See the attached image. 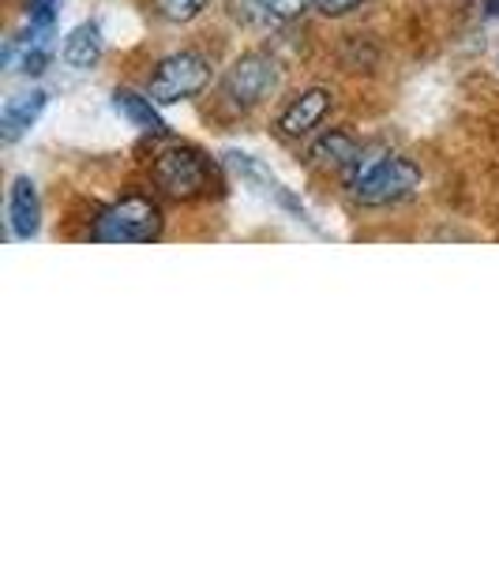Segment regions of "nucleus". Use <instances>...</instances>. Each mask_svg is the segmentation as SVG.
<instances>
[{"mask_svg":"<svg viewBox=\"0 0 499 563\" xmlns=\"http://www.w3.org/2000/svg\"><path fill=\"white\" fill-rule=\"evenodd\" d=\"M154 185L169 199L192 203V199H207L222 188V166L207 151L192 147V143H174L154 158L151 169Z\"/></svg>","mask_w":499,"mask_h":563,"instance_id":"f03ea898","label":"nucleus"},{"mask_svg":"<svg viewBox=\"0 0 499 563\" xmlns=\"http://www.w3.org/2000/svg\"><path fill=\"white\" fill-rule=\"evenodd\" d=\"M346 188L361 207H391L421 188V169L402 154L361 151L346 169Z\"/></svg>","mask_w":499,"mask_h":563,"instance_id":"f257e3e1","label":"nucleus"},{"mask_svg":"<svg viewBox=\"0 0 499 563\" xmlns=\"http://www.w3.org/2000/svg\"><path fill=\"white\" fill-rule=\"evenodd\" d=\"M222 162L244 180V185L259 188L263 196H270V199L282 196V188H286V185H282V180H278L275 174H270V169L263 166L259 158H252V154H244V151H225V154H222Z\"/></svg>","mask_w":499,"mask_h":563,"instance_id":"ddd939ff","label":"nucleus"},{"mask_svg":"<svg viewBox=\"0 0 499 563\" xmlns=\"http://www.w3.org/2000/svg\"><path fill=\"white\" fill-rule=\"evenodd\" d=\"M278 79H282V71H278L275 57H267V53H244V57L233 60L230 71H225L222 95L237 109H252V106H259L263 98L275 95Z\"/></svg>","mask_w":499,"mask_h":563,"instance_id":"39448f33","label":"nucleus"},{"mask_svg":"<svg viewBox=\"0 0 499 563\" xmlns=\"http://www.w3.org/2000/svg\"><path fill=\"white\" fill-rule=\"evenodd\" d=\"M361 4H365V0H315V12L334 20V15H350L353 8H361Z\"/></svg>","mask_w":499,"mask_h":563,"instance_id":"dca6fc26","label":"nucleus"},{"mask_svg":"<svg viewBox=\"0 0 499 563\" xmlns=\"http://www.w3.org/2000/svg\"><path fill=\"white\" fill-rule=\"evenodd\" d=\"M8 225L20 241L38 238L42 230V196L31 177H15L8 188Z\"/></svg>","mask_w":499,"mask_h":563,"instance_id":"0eeeda50","label":"nucleus"},{"mask_svg":"<svg viewBox=\"0 0 499 563\" xmlns=\"http://www.w3.org/2000/svg\"><path fill=\"white\" fill-rule=\"evenodd\" d=\"M106 53V38H102V26L98 23H79L76 31L65 38V49H60V60L76 71H90L102 60Z\"/></svg>","mask_w":499,"mask_h":563,"instance_id":"9b49d317","label":"nucleus"},{"mask_svg":"<svg viewBox=\"0 0 499 563\" xmlns=\"http://www.w3.org/2000/svg\"><path fill=\"white\" fill-rule=\"evenodd\" d=\"M45 102H49V95H45V90H31V95L8 98L4 109H0V140L15 143L23 132H31L34 124H38Z\"/></svg>","mask_w":499,"mask_h":563,"instance_id":"9d476101","label":"nucleus"},{"mask_svg":"<svg viewBox=\"0 0 499 563\" xmlns=\"http://www.w3.org/2000/svg\"><path fill=\"white\" fill-rule=\"evenodd\" d=\"M211 60L196 49H180V53H169L162 57L158 65L151 71V84H147V95L154 98L158 106H177V102H188V98L203 95L207 84H211Z\"/></svg>","mask_w":499,"mask_h":563,"instance_id":"20e7f679","label":"nucleus"},{"mask_svg":"<svg viewBox=\"0 0 499 563\" xmlns=\"http://www.w3.org/2000/svg\"><path fill=\"white\" fill-rule=\"evenodd\" d=\"M357 154H361V143L353 140L350 132H342V129H331V132H323L320 140L312 143V158L320 162V166H331V169H346L357 162Z\"/></svg>","mask_w":499,"mask_h":563,"instance_id":"f8f14e48","label":"nucleus"},{"mask_svg":"<svg viewBox=\"0 0 499 563\" xmlns=\"http://www.w3.org/2000/svg\"><path fill=\"white\" fill-rule=\"evenodd\" d=\"M211 8V0H154V15L166 23H192Z\"/></svg>","mask_w":499,"mask_h":563,"instance_id":"4468645a","label":"nucleus"},{"mask_svg":"<svg viewBox=\"0 0 499 563\" xmlns=\"http://www.w3.org/2000/svg\"><path fill=\"white\" fill-rule=\"evenodd\" d=\"M162 230H166L162 207L151 196L129 192L95 218L90 238L102 244H151L162 238Z\"/></svg>","mask_w":499,"mask_h":563,"instance_id":"7ed1b4c3","label":"nucleus"},{"mask_svg":"<svg viewBox=\"0 0 499 563\" xmlns=\"http://www.w3.org/2000/svg\"><path fill=\"white\" fill-rule=\"evenodd\" d=\"M326 109H331V90L308 87L297 98H289V106L278 113V129H282V135H289V140H301V135H308L312 129H320Z\"/></svg>","mask_w":499,"mask_h":563,"instance_id":"423d86ee","label":"nucleus"},{"mask_svg":"<svg viewBox=\"0 0 499 563\" xmlns=\"http://www.w3.org/2000/svg\"><path fill=\"white\" fill-rule=\"evenodd\" d=\"M113 109L132 124L135 132L158 135V140L162 135H169L166 117L158 113V102H154L151 95H140V90H132V87H117L113 90Z\"/></svg>","mask_w":499,"mask_h":563,"instance_id":"6e6552de","label":"nucleus"},{"mask_svg":"<svg viewBox=\"0 0 499 563\" xmlns=\"http://www.w3.org/2000/svg\"><path fill=\"white\" fill-rule=\"evenodd\" d=\"M57 4H60V0H26V15H31V26H38V31H53V20H57Z\"/></svg>","mask_w":499,"mask_h":563,"instance_id":"2eb2a0df","label":"nucleus"},{"mask_svg":"<svg viewBox=\"0 0 499 563\" xmlns=\"http://www.w3.org/2000/svg\"><path fill=\"white\" fill-rule=\"evenodd\" d=\"M308 8H315V0H233V12L244 23L256 26H278L301 20Z\"/></svg>","mask_w":499,"mask_h":563,"instance_id":"1a4fd4ad","label":"nucleus"}]
</instances>
